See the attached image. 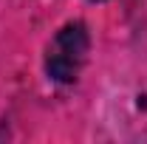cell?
<instances>
[{
  "label": "cell",
  "instance_id": "6da1fadb",
  "mask_svg": "<svg viewBox=\"0 0 147 144\" xmlns=\"http://www.w3.org/2000/svg\"><path fill=\"white\" fill-rule=\"evenodd\" d=\"M91 51V34H88V26L82 20H74L65 23L59 31L54 34L51 45H48V54H45V71L48 76L59 82V85H68L74 82L85 59Z\"/></svg>",
  "mask_w": 147,
  "mask_h": 144
}]
</instances>
